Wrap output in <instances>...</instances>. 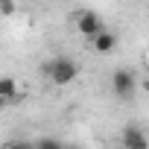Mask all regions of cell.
Wrapping results in <instances>:
<instances>
[{
    "label": "cell",
    "instance_id": "5",
    "mask_svg": "<svg viewBox=\"0 0 149 149\" xmlns=\"http://www.w3.org/2000/svg\"><path fill=\"white\" fill-rule=\"evenodd\" d=\"M91 41H94V50H97V53H102V56H105V53H111V50L117 47V35H114V32H108V29H102V32H100L97 38H91Z\"/></svg>",
    "mask_w": 149,
    "mask_h": 149
},
{
    "label": "cell",
    "instance_id": "7",
    "mask_svg": "<svg viewBox=\"0 0 149 149\" xmlns=\"http://www.w3.org/2000/svg\"><path fill=\"white\" fill-rule=\"evenodd\" d=\"M32 149H64V143L56 140V137H41V140L32 143Z\"/></svg>",
    "mask_w": 149,
    "mask_h": 149
},
{
    "label": "cell",
    "instance_id": "9",
    "mask_svg": "<svg viewBox=\"0 0 149 149\" xmlns=\"http://www.w3.org/2000/svg\"><path fill=\"white\" fill-rule=\"evenodd\" d=\"M15 12H18L15 0H0V15H15Z\"/></svg>",
    "mask_w": 149,
    "mask_h": 149
},
{
    "label": "cell",
    "instance_id": "2",
    "mask_svg": "<svg viewBox=\"0 0 149 149\" xmlns=\"http://www.w3.org/2000/svg\"><path fill=\"white\" fill-rule=\"evenodd\" d=\"M111 91H114L120 100H129V97L137 91V76H134V70H129V67H117L114 76H111Z\"/></svg>",
    "mask_w": 149,
    "mask_h": 149
},
{
    "label": "cell",
    "instance_id": "4",
    "mask_svg": "<svg viewBox=\"0 0 149 149\" xmlns=\"http://www.w3.org/2000/svg\"><path fill=\"white\" fill-rule=\"evenodd\" d=\"M123 149H146V134L137 126H126L123 129Z\"/></svg>",
    "mask_w": 149,
    "mask_h": 149
},
{
    "label": "cell",
    "instance_id": "8",
    "mask_svg": "<svg viewBox=\"0 0 149 149\" xmlns=\"http://www.w3.org/2000/svg\"><path fill=\"white\" fill-rule=\"evenodd\" d=\"M0 149H32V143L29 140H6Z\"/></svg>",
    "mask_w": 149,
    "mask_h": 149
},
{
    "label": "cell",
    "instance_id": "1",
    "mask_svg": "<svg viewBox=\"0 0 149 149\" xmlns=\"http://www.w3.org/2000/svg\"><path fill=\"white\" fill-rule=\"evenodd\" d=\"M44 73L50 76L53 85H70L73 79L79 76V64L73 58H67V56H56V58H50L44 64Z\"/></svg>",
    "mask_w": 149,
    "mask_h": 149
},
{
    "label": "cell",
    "instance_id": "6",
    "mask_svg": "<svg viewBox=\"0 0 149 149\" xmlns=\"http://www.w3.org/2000/svg\"><path fill=\"white\" fill-rule=\"evenodd\" d=\"M18 97V82L12 76H3L0 79V102H12Z\"/></svg>",
    "mask_w": 149,
    "mask_h": 149
},
{
    "label": "cell",
    "instance_id": "3",
    "mask_svg": "<svg viewBox=\"0 0 149 149\" xmlns=\"http://www.w3.org/2000/svg\"><path fill=\"white\" fill-rule=\"evenodd\" d=\"M76 29H79L85 38H97L105 26H102V18L88 9V12H76Z\"/></svg>",
    "mask_w": 149,
    "mask_h": 149
}]
</instances>
